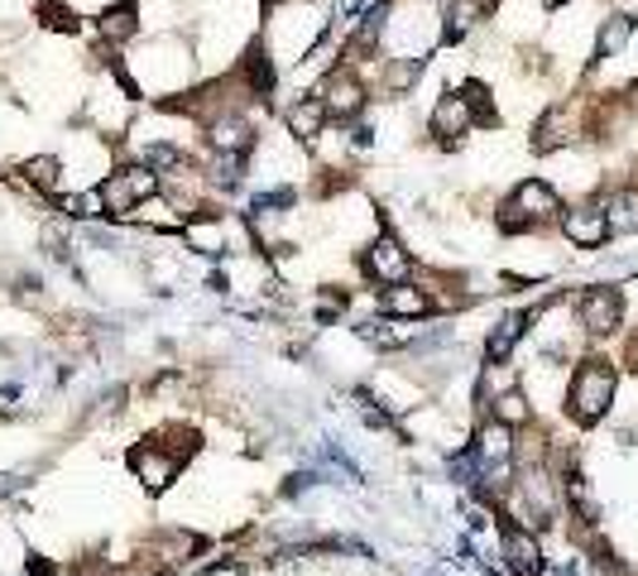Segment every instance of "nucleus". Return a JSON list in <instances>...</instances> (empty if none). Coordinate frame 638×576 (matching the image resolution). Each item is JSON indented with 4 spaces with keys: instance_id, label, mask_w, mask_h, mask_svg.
Listing matches in <instances>:
<instances>
[{
    "instance_id": "obj_11",
    "label": "nucleus",
    "mask_w": 638,
    "mask_h": 576,
    "mask_svg": "<svg viewBox=\"0 0 638 576\" xmlns=\"http://www.w3.org/2000/svg\"><path fill=\"white\" fill-rule=\"evenodd\" d=\"M322 106H327V116H360V106H365V87L351 77V72H332L327 82H322Z\"/></svg>"
},
{
    "instance_id": "obj_9",
    "label": "nucleus",
    "mask_w": 638,
    "mask_h": 576,
    "mask_svg": "<svg viewBox=\"0 0 638 576\" xmlns=\"http://www.w3.org/2000/svg\"><path fill=\"white\" fill-rule=\"evenodd\" d=\"M562 231L571 236V245L581 250H600L610 240V221H605V207H571L562 216Z\"/></svg>"
},
{
    "instance_id": "obj_12",
    "label": "nucleus",
    "mask_w": 638,
    "mask_h": 576,
    "mask_svg": "<svg viewBox=\"0 0 638 576\" xmlns=\"http://www.w3.org/2000/svg\"><path fill=\"white\" fill-rule=\"evenodd\" d=\"M212 144L226 154V164L240 168V159H245V154H250V144H255V130H250L240 116H226V120H216Z\"/></svg>"
},
{
    "instance_id": "obj_24",
    "label": "nucleus",
    "mask_w": 638,
    "mask_h": 576,
    "mask_svg": "<svg viewBox=\"0 0 638 576\" xmlns=\"http://www.w3.org/2000/svg\"><path fill=\"white\" fill-rule=\"evenodd\" d=\"M360 0H336V15H356Z\"/></svg>"
},
{
    "instance_id": "obj_6",
    "label": "nucleus",
    "mask_w": 638,
    "mask_h": 576,
    "mask_svg": "<svg viewBox=\"0 0 638 576\" xmlns=\"http://www.w3.org/2000/svg\"><path fill=\"white\" fill-rule=\"evenodd\" d=\"M480 471H490V466H514V452H519V432L495 423V418H485V423L476 428V442H471Z\"/></svg>"
},
{
    "instance_id": "obj_20",
    "label": "nucleus",
    "mask_w": 638,
    "mask_h": 576,
    "mask_svg": "<svg viewBox=\"0 0 638 576\" xmlns=\"http://www.w3.org/2000/svg\"><path fill=\"white\" fill-rule=\"evenodd\" d=\"M140 29V20H135V5H116V10H106L101 15V34L111 44H120V39H130V34Z\"/></svg>"
},
{
    "instance_id": "obj_14",
    "label": "nucleus",
    "mask_w": 638,
    "mask_h": 576,
    "mask_svg": "<svg viewBox=\"0 0 638 576\" xmlns=\"http://www.w3.org/2000/svg\"><path fill=\"white\" fill-rule=\"evenodd\" d=\"M523 327H528V312H509V317H499L495 332L485 336V356H490V360H509V351L519 346Z\"/></svg>"
},
{
    "instance_id": "obj_2",
    "label": "nucleus",
    "mask_w": 638,
    "mask_h": 576,
    "mask_svg": "<svg viewBox=\"0 0 638 576\" xmlns=\"http://www.w3.org/2000/svg\"><path fill=\"white\" fill-rule=\"evenodd\" d=\"M154 188H159V173H154V168H120V173H111L96 192H101L106 216H130Z\"/></svg>"
},
{
    "instance_id": "obj_5",
    "label": "nucleus",
    "mask_w": 638,
    "mask_h": 576,
    "mask_svg": "<svg viewBox=\"0 0 638 576\" xmlns=\"http://www.w3.org/2000/svg\"><path fill=\"white\" fill-rule=\"evenodd\" d=\"M130 471L140 476V485L149 490V495H159V490H168L178 480V471H183V452L164 447V442H140V447L130 452Z\"/></svg>"
},
{
    "instance_id": "obj_23",
    "label": "nucleus",
    "mask_w": 638,
    "mask_h": 576,
    "mask_svg": "<svg viewBox=\"0 0 638 576\" xmlns=\"http://www.w3.org/2000/svg\"><path fill=\"white\" fill-rule=\"evenodd\" d=\"M418 72H423V63L418 58H404V63L389 68V92H408V82H418Z\"/></svg>"
},
{
    "instance_id": "obj_13",
    "label": "nucleus",
    "mask_w": 638,
    "mask_h": 576,
    "mask_svg": "<svg viewBox=\"0 0 638 576\" xmlns=\"http://www.w3.org/2000/svg\"><path fill=\"white\" fill-rule=\"evenodd\" d=\"M471 120H476L471 101H466V96H456V92H447L437 101V111H432V135H442V140L466 135V130H471Z\"/></svg>"
},
{
    "instance_id": "obj_4",
    "label": "nucleus",
    "mask_w": 638,
    "mask_h": 576,
    "mask_svg": "<svg viewBox=\"0 0 638 576\" xmlns=\"http://www.w3.org/2000/svg\"><path fill=\"white\" fill-rule=\"evenodd\" d=\"M552 212H562L557 192H552L547 183H538V178H528V183H519V192L504 202L499 226L504 231H523V226H533V221H547Z\"/></svg>"
},
{
    "instance_id": "obj_21",
    "label": "nucleus",
    "mask_w": 638,
    "mask_h": 576,
    "mask_svg": "<svg viewBox=\"0 0 638 576\" xmlns=\"http://www.w3.org/2000/svg\"><path fill=\"white\" fill-rule=\"evenodd\" d=\"M480 5H485V0H452V10H447V39H461V34L471 29V20L480 15Z\"/></svg>"
},
{
    "instance_id": "obj_18",
    "label": "nucleus",
    "mask_w": 638,
    "mask_h": 576,
    "mask_svg": "<svg viewBox=\"0 0 638 576\" xmlns=\"http://www.w3.org/2000/svg\"><path fill=\"white\" fill-rule=\"evenodd\" d=\"M629 34H634V20L629 15L605 20V29H600V39H595V58H615L619 48L629 44Z\"/></svg>"
},
{
    "instance_id": "obj_7",
    "label": "nucleus",
    "mask_w": 638,
    "mask_h": 576,
    "mask_svg": "<svg viewBox=\"0 0 638 576\" xmlns=\"http://www.w3.org/2000/svg\"><path fill=\"white\" fill-rule=\"evenodd\" d=\"M619 322H624V293L619 288H591V293L581 298V327L591 336L619 332Z\"/></svg>"
},
{
    "instance_id": "obj_17",
    "label": "nucleus",
    "mask_w": 638,
    "mask_h": 576,
    "mask_svg": "<svg viewBox=\"0 0 638 576\" xmlns=\"http://www.w3.org/2000/svg\"><path fill=\"white\" fill-rule=\"evenodd\" d=\"M490 418H495V423H504V428H514V432H519V428L533 423V404H528L519 389H509V394H499V399L490 404Z\"/></svg>"
},
{
    "instance_id": "obj_8",
    "label": "nucleus",
    "mask_w": 638,
    "mask_h": 576,
    "mask_svg": "<svg viewBox=\"0 0 638 576\" xmlns=\"http://www.w3.org/2000/svg\"><path fill=\"white\" fill-rule=\"evenodd\" d=\"M365 269L375 274L380 284H389V288L404 284V279H408V250H404L394 236H380L375 245L365 250Z\"/></svg>"
},
{
    "instance_id": "obj_16",
    "label": "nucleus",
    "mask_w": 638,
    "mask_h": 576,
    "mask_svg": "<svg viewBox=\"0 0 638 576\" xmlns=\"http://www.w3.org/2000/svg\"><path fill=\"white\" fill-rule=\"evenodd\" d=\"M322 125H327V106H322V96H303V101L288 111V130H293L298 140H317Z\"/></svg>"
},
{
    "instance_id": "obj_19",
    "label": "nucleus",
    "mask_w": 638,
    "mask_h": 576,
    "mask_svg": "<svg viewBox=\"0 0 638 576\" xmlns=\"http://www.w3.org/2000/svg\"><path fill=\"white\" fill-rule=\"evenodd\" d=\"M245 77H250V92H255V96H269L274 92V63H269V53H264V48H250Z\"/></svg>"
},
{
    "instance_id": "obj_22",
    "label": "nucleus",
    "mask_w": 638,
    "mask_h": 576,
    "mask_svg": "<svg viewBox=\"0 0 638 576\" xmlns=\"http://www.w3.org/2000/svg\"><path fill=\"white\" fill-rule=\"evenodd\" d=\"M24 173H29L44 192H53V188H58V159H48V154H39V159L24 164Z\"/></svg>"
},
{
    "instance_id": "obj_25",
    "label": "nucleus",
    "mask_w": 638,
    "mask_h": 576,
    "mask_svg": "<svg viewBox=\"0 0 638 576\" xmlns=\"http://www.w3.org/2000/svg\"><path fill=\"white\" fill-rule=\"evenodd\" d=\"M543 5H567V0H543Z\"/></svg>"
},
{
    "instance_id": "obj_1",
    "label": "nucleus",
    "mask_w": 638,
    "mask_h": 576,
    "mask_svg": "<svg viewBox=\"0 0 638 576\" xmlns=\"http://www.w3.org/2000/svg\"><path fill=\"white\" fill-rule=\"evenodd\" d=\"M615 384H619V375L610 360H581V370L571 375V389H567L571 423L595 428L610 413V404H615Z\"/></svg>"
},
{
    "instance_id": "obj_15",
    "label": "nucleus",
    "mask_w": 638,
    "mask_h": 576,
    "mask_svg": "<svg viewBox=\"0 0 638 576\" xmlns=\"http://www.w3.org/2000/svg\"><path fill=\"white\" fill-rule=\"evenodd\" d=\"M605 221H610V236H634L638 231V192L634 188H619L615 197L605 202Z\"/></svg>"
},
{
    "instance_id": "obj_10",
    "label": "nucleus",
    "mask_w": 638,
    "mask_h": 576,
    "mask_svg": "<svg viewBox=\"0 0 638 576\" xmlns=\"http://www.w3.org/2000/svg\"><path fill=\"white\" fill-rule=\"evenodd\" d=\"M380 312L384 317H394V322H418V317H428L432 312V293L428 288H418V284H394V288H384Z\"/></svg>"
},
{
    "instance_id": "obj_3",
    "label": "nucleus",
    "mask_w": 638,
    "mask_h": 576,
    "mask_svg": "<svg viewBox=\"0 0 638 576\" xmlns=\"http://www.w3.org/2000/svg\"><path fill=\"white\" fill-rule=\"evenodd\" d=\"M499 562L509 576H543L547 557H543V538L533 528L519 524H499Z\"/></svg>"
}]
</instances>
